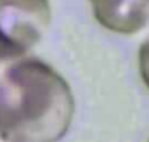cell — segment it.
<instances>
[{"mask_svg":"<svg viewBox=\"0 0 149 142\" xmlns=\"http://www.w3.org/2000/svg\"><path fill=\"white\" fill-rule=\"evenodd\" d=\"M74 118L68 81L35 56L0 59V139L59 142Z\"/></svg>","mask_w":149,"mask_h":142,"instance_id":"obj_1","label":"cell"},{"mask_svg":"<svg viewBox=\"0 0 149 142\" xmlns=\"http://www.w3.org/2000/svg\"><path fill=\"white\" fill-rule=\"evenodd\" d=\"M49 0H0V59L26 56L50 24Z\"/></svg>","mask_w":149,"mask_h":142,"instance_id":"obj_2","label":"cell"},{"mask_svg":"<svg viewBox=\"0 0 149 142\" xmlns=\"http://www.w3.org/2000/svg\"><path fill=\"white\" fill-rule=\"evenodd\" d=\"M95 21L111 33L135 35L149 24V0H87Z\"/></svg>","mask_w":149,"mask_h":142,"instance_id":"obj_3","label":"cell"},{"mask_svg":"<svg viewBox=\"0 0 149 142\" xmlns=\"http://www.w3.org/2000/svg\"><path fill=\"white\" fill-rule=\"evenodd\" d=\"M137 63H139V73L144 81V85L149 88V35L142 40L139 52H137Z\"/></svg>","mask_w":149,"mask_h":142,"instance_id":"obj_4","label":"cell"},{"mask_svg":"<svg viewBox=\"0 0 149 142\" xmlns=\"http://www.w3.org/2000/svg\"><path fill=\"white\" fill-rule=\"evenodd\" d=\"M148 142H149V139H148Z\"/></svg>","mask_w":149,"mask_h":142,"instance_id":"obj_5","label":"cell"}]
</instances>
